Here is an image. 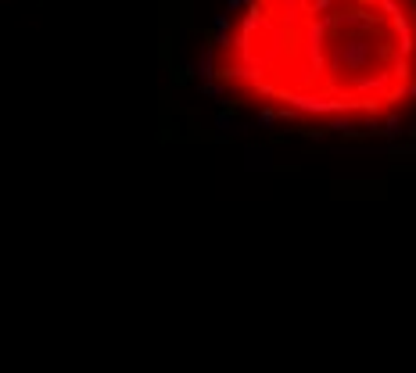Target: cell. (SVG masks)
<instances>
[{"label":"cell","instance_id":"obj_1","mask_svg":"<svg viewBox=\"0 0 416 373\" xmlns=\"http://www.w3.org/2000/svg\"><path fill=\"white\" fill-rule=\"evenodd\" d=\"M208 72L269 119L391 126L416 108V0H237Z\"/></svg>","mask_w":416,"mask_h":373}]
</instances>
